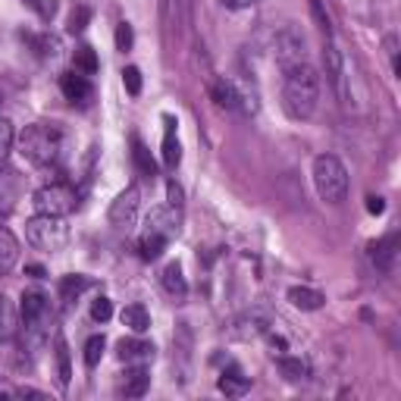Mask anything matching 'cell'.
I'll return each instance as SVG.
<instances>
[{
	"label": "cell",
	"instance_id": "603a6c76",
	"mask_svg": "<svg viewBox=\"0 0 401 401\" xmlns=\"http://www.w3.org/2000/svg\"><path fill=\"white\" fill-rule=\"evenodd\" d=\"M276 364H279V370H282V376H286L288 382H301V380H307V373H311V367H307L304 358H288V354H282Z\"/></svg>",
	"mask_w": 401,
	"mask_h": 401
},
{
	"label": "cell",
	"instance_id": "7c38bea8",
	"mask_svg": "<svg viewBox=\"0 0 401 401\" xmlns=\"http://www.w3.org/2000/svg\"><path fill=\"white\" fill-rule=\"evenodd\" d=\"M60 91L69 104H88L91 101V85H88V79L79 72L60 75Z\"/></svg>",
	"mask_w": 401,
	"mask_h": 401
},
{
	"label": "cell",
	"instance_id": "60d3db41",
	"mask_svg": "<svg viewBox=\"0 0 401 401\" xmlns=\"http://www.w3.org/2000/svg\"><path fill=\"white\" fill-rule=\"evenodd\" d=\"M7 213H10V201L0 195V217H7Z\"/></svg>",
	"mask_w": 401,
	"mask_h": 401
},
{
	"label": "cell",
	"instance_id": "2e32d148",
	"mask_svg": "<svg viewBox=\"0 0 401 401\" xmlns=\"http://www.w3.org/2000/svg\"><path fill=\"white\" fill-rule=\"evenodd\" d=\"M288 304L298 307V311H320V307L326 304V298H323L317 288L292 286V288H288Z\"/></svg>",
	"mask_w": 401,
	"mask_h": 401
},
{
	"label": "cell",
	"instance_id": "cb8c5ba5",
	"mask_svg": "<svg viewBox=\"0 0 401 401\" xmlns=\"http://www.w3.org/2000/svg\"><path fill=\"white\" fill-rule=\"evenodd\" d=\"M132 160H135V166H138V173H141V176H148V179L157 176L154 157H150V150L144 148V144L138 141V138H132Z\"/></svg>",
	"mask_w": 401,
	"mask_h": 401
},
{
	"label": "cell",
	"instance_id": "f546056e",
	"mask_svg": "<svg viewBox=\"0 0 401 401\" xmlns=\"http://www.w3.org/2000/svg\"><path fill=\"white\" fill-rule=\"evenodd\" d=\"M91 317H95L97 323H107V320L113 317V301H110L107 295L95 298V301H91Z\"/></svg>",
	"mask_w": 401,
	"mask_h": 401
},
{
	"label": "cell",
	"instance_id": "ab89813d",
	"mask_svg": "<svg viewBox=\"0 0 401 401\" xmlns=\"http://www.w3.org/2000/svg\"><path fill=\"white\" fill-rule=\"evenodd\" d=\"M26 276H32V279H44V276H48V270H44L41 264H26Z\"/></svg>",
	"mask_w": 401,
	"mask_h": 401
},
{
	"label": "cell",
	"instance_id": "8992f818",
	"mask_svg": "<svg viewBox=\"0 0 401 401\" xmlns=\"http://www.w3.org/2000/svg\"><path fill=\"white\" fill-rule=\"evenodd\" d=\"M273 57H276V63L282 69L304 63V35L295 26H282L273 35Z\"/></svg>",
	"mask_w": 401,
	"mask_h": 401
},
{
	"label": "cell",
	"instance_id": "8d00e7d4",
	"mask_svg": "<svg viewBox=\"0 0 401 401\" xmlns=\"http://www.w3.org/2000/svg\"><path fill=\"white\" fill-rule=\"evenodd\" d=\"M182 197H185L182 185H179L176 179H170V182H166V204H173V207H182Z\"/></svg>",
	"mask_w": 401,
	"mask_h": 401
},
{
	"label": "cell",
	"instance_id": "8fae6325",
	"mask_svg": "<svg viewBox=\"0 0 401 401\" xmlns=\"http://www.w3.org/2000/svg\"><path fill=\"white\" fill-rule=\"evenodd\" d=\"M395 257H398V235H395V232L370 245V260H373V266L380 273H392Z\"/></svg>",
	"mask_w": 401,
	"mask_h": 401
},
{
	"label": "cell",
	"instance_id": "f35d334b",
	"mask_svg": "<svg viewBox=\"0 0 401 401\" xmlns=\"http://www.w3.org/2000/svg\"><path fill=\"white\" fill-rule=\"evenodd\" d=\"M367 211L373 213V217H380V213H386V201H382L380 195H370L367 197Z\"/></svg>",
	"mask_w": 401,
	"mask_h": 401
},
{
	"label": "cell",
	"instance_id": "44dd1931",
	"mask_svg": "<svg viewBox=\"0 0 401 401\" xmlns=\"http://www.w3.org/2000/svg\"><path fill=\"white\" fill-rule=\"evenodd\" d=\"M164 288L173 295V298H179L182 301L185 295H188V282H185V276H182V266L179 264H166V270H164Z\"/></svg>",
	"mask_w": 401,
	"mask_h": 401
},
{
	"label": "cell",
	"instance_id": "ba28073f",
	"mask_svg": "<svg viewBox=\"0 0 401 401\" xmlns=\"http://www.w3.org/2000/svg\"><path fill=\"white\" fill-rule=\"evenodd\" d=\"M179 226H182V213L173 204L157 207V211L148 213V232H160V235L173 238V235H179Z\"/></svg>",
	"mask_w": 401,
	"mask_h": 401
},
{
	"label": "cell",
	"instance_id": "5b68a950",
	"mask_svg": "<svg viewBox=\"0 0 401 401\" xmlns=\"http://www.w3.org/2000/svg\"><path fill=\"white\" fill-rule=\"evenodd\" d=\"M26 238L35 248L54 254L66 245V226H63L60 217H44V213H38V217H32L26 223Z\"/></svg>",
	"mask_w": 401,
	"mask_h": 401
},
{
	"label": "cell",
	"instance_id": "ffe728a7",
	"mask_svg": "<svg viewBox=\"0 0 401 401\" xmlns=\"http://www.w3.org/2000/svg\"><path fill=\"white\" fill-rule=\"evenodd\" d=\"M119 320H123V326H129L135 335H141V333H148V329H150V313L144 311L141 304H129V307H123Z\"/></svg>",
	"mask_w": 401,
	"mask_h": 401
},
{
	"label": "cell",
	"instance_id": "4fadbf2b",
	"mask_svg": "<svg viewBox=\"0 0 401 401\" xmlns=\"http://www.w3.org/2000/svg\"><path fill=\"white\" fill-rule=\"evenodd\" d=\"M19 313H22V320H26V323H38V320H44V313H48V295L38 292V288L22 292Z\"/></svg>",
	"mask_w": 401,
	"mask_h": 401
},
{
	"label": "cell",
	"instance_id": "6da1fadb",
	"mask_svg": "<svg viewBox=\"0 0 401 401\" xmlns=\"http://www.w3.org/2000/svg\"><path fill=\"white\" fill-rule=\"evenodd\" d=\"M320 101V75L313 66L298 63V66L286 69L282 79V110L292 119H311Z\"/></svg>",
	"mask_w": 401,
	"mask_h": 401
},
{
	"label": "cell",
	"instance_id": "52a82bcc",
	"mask_svg": "<svg viewBox=\"0 0 401 401\" xmlns=\"http://www.w3.org/2000/svg\"><path fill=\"white\" fill-rule=\"evenodd\" d=\"M138 204H141V191H138L135 185H129V188L110 204V211H107L110 226H116V229H132V226H135V217H138Z\"/></svg>",
	"mask_w": 401,
	"mask_h": 401
},
{
	"label": "cell",
	"instance_id": "30bf717a",
	"mask_svg": "<svg viewBox=\"0 0 401 401\" xmlns=\"http://www.w3.org/2000/svg\"><path fill=\"white\" fill-rule=\"evenodd\" d=\"M116 354H119V360H123V364H150V360H154V345H150V342H144V339L129 335V339H119Z\"/></svg>",
	"mask_w": 401,
	"mask_h": 401
},
{
	"label": "cell",
	"instance_id": "1f68e13d",
	"mask_svg": "<svg viewBox=\"0 0 401 401\" xmlns=\"http://www.w3.org/2000/svg\"><path fill=\"white\" fill-rule=\"evenodd\" d=\"M135 44V32H132L129 22H119L116 26V50H132Z\"/></svg>",
	"mask_w": 401,
	"mask_h": 401
},
{
	"label": "cell",
	"instance_id": "7a4b0ae2",
	"mask_svg": "<svg viewBox=\"0 0 401 401\" xmlns=\"http://www.w3.org/2000/svg\"><path fill=\"white\" fill-rule=\"evenodd\" d=\"M60 144H63V135L54 126L35 123V126H26V132L19 135V154L35 166H50L60 157Z\"/></svg>",
	"mask_w": 401,
	"mask_h": 401
},
{
	"label": "cell",
	"instance_id": "5bb4252c",
	"mask_svg": "<svg viewBox=\"0 0 401 401\" xmlns=\"http://www.w3.org/2000/svg\"><path fill=\"white\" fill-rule=\"evenodd\" d=\"M217 389L223 395H229V398H242V395L251 389V380L242 376V370H238V367H232V370H223V373H219Z\"/></svg>",
	"mask_w": 401,
	"mask_h": 401
},
{
	"label": "cell",
	"instance_id": "74e56055",
	"mask_svg": "<svg viewBox=\"0 0 401 401\" xmlns=\"http://www.w3.org/2000/svg\"><path fill=\"white\" fill-rule=\"evenodd\" d=\"M217 3L226 10H248V7H257L260 0H217Z\"/></svg>",
	"mask_w": 401,
	"mask_h": 401
},
{
	"label": "cell",
	"instance_id": "7402d4cb",
	"mask_svg": "<svg viewBox=\"0 0 401 401\" xmlns=\"http://www.w3.org/2000/svg\"><path fill=\"white\" fill-rule=\"evenodd\" d=\"M148 386H150V376H148V370H144V364H135V367L126 373L123 392L129 395V398H141V395L148 392Z\"/></svg>",
	"mask_w": 401,
	"mask_h": 401
},
{
	"label": "cell",
	"instance_id": "d4e9b609",
	"mask_svg": "<svg viewBox=\"0 0 401 401\" xmlns=\"http://www.w3.org/2000/svg\"><path fill=\"white\" fill-rule=\"evenodd\" d=\"M88 286H91V279H88V276H82V273L63 276V282H60V298H63V301H75V298H79V295H82Z\"/></svg>",
	"mask_w": 401,
	"mask_h": 401
},
{
	"label": "cell",
	"instance_id": "4dcf8cb0",
	"mask_svg": "<svg viewBox=\"0 0 401 401\" xmlns=\"http://www.w3.org/2000/svg\"><path fill=\"white\" fill-rule=\"evenodd\" d=\"M13 141H16V132H13V123L10 119H0V160L13 150Z\"/></svg>",
	"mask_w": 401,
	"mask_h": 401
},
{
	"label": "cell",
	"instance_id": "ac0fdd59",
	"mask_svg": "<svg viewBox=\"0 0 401 401\" xmlns=\"http://www.w3.org/2000/svg\"><path fill=\"white\" fill-rule=\"evenodd\" d=\"M213 101H217L219 107H226V110H238V107H242V110H248L245 97L238 95V88H235V85H232V82H226V79H223V82H217V85H213Z\"/></svg>",
	"mask_w": 401,
	"mask_h": 401
},
{
	"label": "cell",
	"instance_id": "9a60e30c",
	"mask_svg": "<svg viewBox=\"0 0 401 401\" xmlns=\"http://www.w3.org/2000/svg\"><path fill=\"white\" fill-rule=\"evenodd\" d=\"M16 260H19V242L7 226H0V276H7L16 266Z\"/></svg>",
	"mask_w": 401,
	"mask_h": 401
},
{
	"label": "cell",
	"instance_id": "9c48e42d",
	"mask_svg": "<svg viewBox=\"0 0 401 401\" xmlns=\"http://www.w3.org/2000/svg\"><path fill=\"white\" fill-rule=\"evenodd\" d=\"M323 60H326V72L329 79H333L335 91H339L342 104H348V85H345V63H342V54L339 48L333 44V38H326V44H323Z\"/></svg>",
	"mask_w": 401,
	"mask_h": 401
},
{
	"label": "cell",
	"instance_id": "83f0119b",
	"mask_svg": "<svg viewBox=\"0 0 401 401\" xmlns=\"http://www.w3.org/2000/svg\"><path fill=\"white\" fill-rule=\"evenodd\" d=\"M166 242H170V238L160 235V232H148V235L141 238V257L144 260H157L160 254L166 251Z\"/></svg>",
	"mask_w": 401,
	"mask_h": 401
},
{
	"label": "cell",
	"instance_id": "d6a6232c",
	"mask_svg": "<svg viewBox=\"0 0 401 401\" xmlns=\"http://www.w3.org/2000/svg\"><path fill=\"white\" fill-rule=\"evenodd\" d=\"M123 85H126V91H129L132 97H138V95H141V72H138L135 66H126L123 69Z\"/></svg>",
	"mask_w": 401,
	"mask_h": 401
},
{
	"label": "cell",
	"instance_id": "484cf974",
	"mask_svg": "<svg viewBox=\"0 0 401 401\" xmlns=\"http://www.w3.org/2000/svg\"><path fill=\"white\" fill-rule=\"evenodd\" d=\"M72 66H75V72L95 75L97 69H101V60H97V54L88 48V44H85V48H79V50L72 54Z\"/></svg>",
	"mask_w": 401,
	"mask_h": 401
},
{
	"label": "cell",
	"instance_id": "d590c367",
	"mask_svg": "<svg viewBox=\"0 0 401 401\" xmlns=\"http://www.w3.org/2000/svg\"><path fill=\"white\" fill-rule=\"evenodd\" d=\"M28 3H32V10H35V13H38V16H41L44 22H50V19H54L57 7H60L57 0H28Z\"/></svg>",
	"mask_w": 401,
	"mask_h": 401
},
{
	"label": "cell",
	"instance_id": "277c9868",
	"mask_svg": "<svg viewBox=\"0 0 401 401\" xmlns=\"http://www.w3.org/2000/svg\"><path fill=\"white\" fill-rule=\"evenodd\" d=\"M32 204L38 213H44V217H69V213L75 211V204H79V195H75L72 185L66 182H50L44 185V188L35 191Z\"/></svg>",
	"mask_w": 401,
	"mask_h": 401
},
{
	"label": "cell",
	"instance_id": "3957f363",
	"mask_svg": "<svg viewBox=\"0 0 401 401\" xmlns=\"http://www.w3.org/2000/svg\"><path fill=\"white\" fill-rule=\"evenodd\" d=\"M313 188H317L320 201L326 204H342L348 195V170L342 166L339 157L320 154L313 160Z\"/></svg>",
	"mask_w": 401,
	"mask_h": 401
},
{
	"label": "cell",
	"instance_id": "836d02e7",
	"mask_svg": "<svg viewBox=\"0 0 401 401\" xmlns=\"http://www.w3.org/2000/svg\"><path fill=\"white\" fill-rule=\"evenodd\" d=\"M57 360H60V382H63V386H69L72 370H69V351H66V342H63V339H57Z\"/></svg>",
	"mask_w": 401,
	"mask_h": 401
},
{
	"label": "cell",
	"instance_id": "f1b7e54d",
	"mask_svg": "<svg viewBox=\"0 0 401 401\" xmlns=\"http://www.w3.org/2000/svg\"><path fill=\"white\" fill-rule=\"evenodd\" d=\"M104 348H107V339H104V335H91V339L85 342V364H88V367H97V364H101Z\"/></svg>",
	"mask_w": 401,
	"mask_h": 401
},
{
	"label": "cell",
	"instance_id": "e0dca14e",
	"mask_svg": "<svg viewBox=\"0 0 401 401\" xmlns=\"http://www.w3.org/2000/svg\"><path fill=\"white\" fill-rule=\"evenodd\" d=\"M166 123V138H164V166L166 170H176L179 160H182V144L176 138V119L173 116H164Z\"/></svg>",
	"mask_w": 401,
	"mask_h": 401
},
{
	"label": "cell",
	"instance_id": "d6986e66",
	"mask_svg": "<svg viewBox=\"0 0 401 401\" xmlns=\"http://www.w3.org/2000/svg\"><path fill=\"white\" fill-rule=\"evenodd\" d=\"M266 333V320L257 317V313H245L242 320H235V326H232V335L235 339H257V335Z\"/></svg>",
	"mask_w": 401,
	"mask_h": 401
},
{
	"label": "cell",
	"instance_id": "e575fe53",
	"mask_svg": "<svg viewBox=\"0 0 401 401\" xmlns=\"http://www.w3.org/2000/svg\"><path fill=\"white\" fill-rule=\"evenodd\" d=\"M88 19H91V10L88 7H75L72 10V16H69V32H85V26H88Z\"/></svg>",
	"mask_w": 401,
	"mask_h": 401
},
{
	"label": "cell",
	"instance_id": "4316f807",
	"mask_svg": "<svg viewBox=\"0 0 401 401\" xmlns=\"http://www.w3.org/2000/svg\"><path fill=\"white\" fill-rule=\"evenodd\" d=\"M16 335V311L3 295H0V342H10Z\"/></svg>",
	"mask_w": 401,
	"mask_h": 401
}]
</instances>
